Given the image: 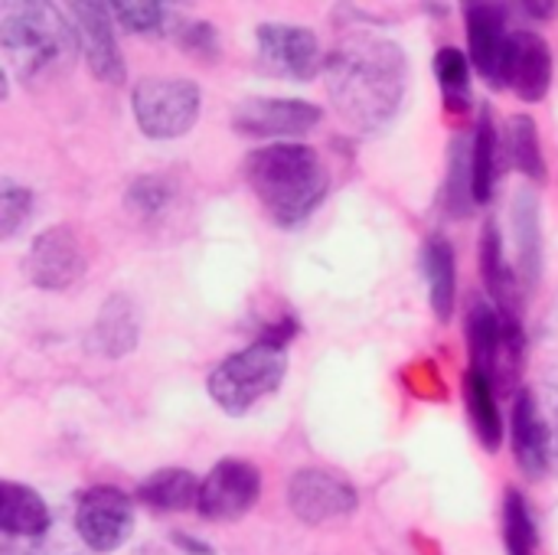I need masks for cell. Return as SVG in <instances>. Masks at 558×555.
<instances>
[{
	"label": "cell",
	"mask_w": 558,
	"mask_h": 555,
	"mask_svg": "<svg viewBox=\"0 0 558 555\" xmlns=\"http://www.w3.org/2000/svg\"><path fill=\"white\" fill-rule=\"evenodd\" d=\"M471 160H474V200L487 206L500 186L507 164V134H500L490 105H481V114L471 131Z\"/></svg>",
	"instance_id": "obj_22"
},
{
	"label": "cell",
	"mask_w": 558,
	"mask_h": 555,
	"mask_svg": "<svg viewBox=\"0 0 558 555\" xmlns=\"http://www.w3.org/2000/svg\"><path fill=\"white\" fill-rule=\"evenodd\" d=\"M33 216V190L13 177H0V239H16Z\"/></svg>",
	"instance_id": "obj_32"
},
{
	"label": "cell",
	"mask_w": 558,
	"mask_h": 555,
	"mask_svg": "<svg viewBox=\"0 0 558 555\" xmlns=\"http://www.w3.org/2000/svg\"><path fill=\"white\" fill-rule=\"evenodd\" d=\"M553 399L556 402H549V419H553V432H556V461H558V393L553 389Z\"/></svg>",
	"instance_id": "obj_37"
},
{
	"label": "cell",
	"mask_w": 558,
	"mask_h": 555,
	"mask_svg": "<svg viewBox=\"0 0 558 555\" xmlns=\"http://www.w3.org/2000/svg\"><path fill=\"white\" fill-rule=\"evenodd\" d=\"M255 49L258 65L268 75L291 82H311L317 72H324L327 62L317 33L301 23H262L255 29Z\"/></svg>",
	"instance_id": "obj_12"
},
{
	"label": "cell",
	"mask_w": 558,
	"mask_h": 555,
	"mask_svg": "<svg viewBox=\"0 0 558 555\" xmlns=\"http://www.w3.org/2000/svg\"><path fill=\"white\" fill-rule=\"evenodd\" d=\"M520 10L533 20H556L558 0H526V3H520Z\"/></svg>",
	"instance_id": "obj_35"
},
{
	"label": "cell",
	"mask_w": 558,
	"mask_h": 555,
	"mask_svg": "<svg viewBox=\"0 0 558 555\" xmlns=\"http://www.w3.org/2000/svg\"><path fill=\"white\" fill-rule=\"evenodd\" d=\"M356 487L330 468H301L288 481V510L314 530L343 523L356 514Z\"/></svg>",
	"instance_id": "obj_10"
},
{
	"label": "cell",
	"mask_w": 558,
	"mask_h": 555,
	"mask_svg": "<svg viewBox=\"0 0 558 555\" xmlns=\"http://www.w3.org/2000/svg\"><path fill=\"white\" fill-rule=\"evenodd\" d=\"M301 334V321L294 317V314H281V317H275V321H268L262 330H258V343H268V347H275V350H288L291 347V340Z\"/></svg>",
	"instance_id": "obj_33"
},
{
	"label": "cell",
	"mask_w": 558,
	"mask_h": 555,
	"mask_svg": "<svg viewBox=\"0 0 558 555\" xmlns=\"http://www.w3.org/2000/svg\"><path fill=\"white\" fill-rule=\"evenodd\" d=\"M134 504L131 494L111 484L85 487L75 497V536L98 555L118 553L134 536Z\"/></svg>",
	"instance_id": "obj_8"
},
{
	"label": "cell",
	"mask_w": 558,
	"mask_h": 555,
	"mask_svg": "<svg viewBox=\"0 0 558 555\" xmlns=\"http://www.w3.org/2000/svg\"><path fill=\"white\" fill-rule=\"evenodd\" d=\"M173 43L183 56H190L193 62L203 65H216L222 59V36L216 29V23L209 20H196V16H183L173 23Z\"/></svg>",
	"instance_id": "obj_30"
},
{
	"label": "cell",
	"mask_w": 558,
	"mask_h": 555,
	"mask_svg": "<svg viewBox=\"0 0 558 555\" xmlns=\"http://www.w3.org/2000/svg\"><path fill=\"white\" fill-rule=\"evenodd\" d=\"M510 445H513L517 468L530 481H543L549 474L556 458V432H553V419L546 415L533 389L517 393L513 415H510Z\"/></svg>",
	"instance_id": "obj_15"
},
{
	"label": "cell",
	"mask_w": 558,
	"mask_h": 555,
	"mask_svg": "<svg viewBox=\"0 0 558 555\" xmlns=\"http://www.w3.org/2000/svg\"><path fill=\"white\" fill-rule=\"evenodd\" d=\"M88 268L82 239L72 226H46L33 236L23 255V275L39 291H65L82 281Z\"/></svg>",
	"instance_id": "obj_13"
},
{
	"label": "cell",
	"mask_w": 558,
	"mask_h": 555,
	"mask_svg": "<svg viewBox=\"0 0 558 555\" xmlns=\"http://www.w3.org/2000/svg\"><path fill=\"white\" fill-rule=\"evenodd\" d=\"M504 546L507 555H539V530L530 510V500L520 491H507L504 497Z\"/></svg>",
	"instance_id": "obj_28"
},
{
	"label": "cell",
	"mask_w": 558,
	"mask_h": 555,
	"mask_svg": "<svg viewBox=\"0 0 558 555\" xmlns=\"http://www.w3.org/2000/svg\"><path fill=\"white\" fill-rule=\"evenodd\" d=\"M284 379H288V353L252 340L245 350L229 353L206 376V393L226 415L242 419L268 396H275L284 386Z\"/></svg>",
	"instance_id": "obj_5"
},
{
	"label": "cell",
	"mask_w": 558,
	"mask_h": 555,
	"mask_svg": "<svg viewBox=\"0 0 558 555\" xmlns=\"http://www.w3.org/2000/svg\"><path fill=\"white\" fill-rule=\"evenodd\" d=\"M242 177L265 209V216L281 229H298L307 222L330 193V170L311 144L281 141L262 144L245 154Z\"/></svg>",
	"instance_id": "obj_2"
},
{
	"label": "cell",
	"mask_w": 558,
	"mask_h": 555,
	"mask_svg": "<svg viewBox=\"0 0 558 555\" xmlns=\"http://www.w3.org/2000/svg\"><path fill=\"white\" fill-rule=\"evenodd\" d=\"M418 268L428 288V304L438 324H448L454 317L458 304V255L445 232H432L422 245Z\"/></svg>",
	"instance_id": "obj_20"
},
{
	"label": "cell",
	"mask_w": 558,
	"mask_h": 555,
	"mask_svg": "<svg viewBox=\"0 0 558 555\" xmlns=\"http://www.w3.org/2000/svg\"><path fill=\"white\" fill-rule=\"evenodd\" d=\"M497 399H500L497 383L490 376H484V373H477V370L468 366V373H464V409H468V422H471L481 448L490 451V455L500 451L504 435H507L504 412H500V402Z\"/></svg>",
	"instance_id": "obj_23"
},
{
	"label": "cell",
	"mask_w": 558,
	"mask_h": 555,
	"mask_svg": "<svg viewBox=\"0 0 558 555\" xmlns=\"http://www.w3.org/2000/svg\"><path fill=\"white\" fill-rule=\"evenodd\" d=\"M26 555H98L92 553L82 540H65V536H56V533H46L43 540L36 543H26Z\"/></svg>",
	"instance_id": "obj_34"
},
{
	"label": "cell",
	"mask_w": 558,
	"mask_h": 555,
	"mask_svg": "<svg viewBox=\"0 0 558 555\" xmlns=\"http://www.w3.org/2000/svg\"><path fill=\"white\" fill-rule=\"evenodd\" d=\"M327 98L333 111L360 134L386 131L409 92L405 49L379 33H353L327 52Z\"/></svg>",
	"instance_id": "obj_1"
},
{
	"label": "cell",
	"mask_w": 558,
	"mask_h": 555,
	"mask_svg": "<svg viewBox=\"0 0 558 555\" xmlns=\"http://www.w3.org/2000/svg\"><path fill=\"white\" fill-rule=\"evenodd\" d=\"M65 16L78 46V56L85 62V69L92 72L95 82L101 85H124L128 82V65H124V52L121 43L114 36V13L111 3H98V0H78V3H65Z\"/></svg>",
	"instance_id": "obj_7"
},
{
	"label": "cell",
	"mask_w": 558,
	"mask_h": 555,
	"mask_svg": "<svg viewBox=\"0 0 558 555\" xmlns=\"http://www.w3.org/2000/svg\"><path fill=\"white\" fill-rule=\"evenodd\" d=\"M474 200V160H471V131H458L448 147V167L441 183V209L451 219H468Z\"/></svg>",
	"instance_id": "obj_25"
},
{
	"label": "cell",
	"mask_w": 558,
	"mask_h": 555,
	"mask_svg": "<svg viewBox=\"0 0 558 555\" xmlns=\"http://www.w3.org/2000/svg\"><path fill=\"white\" fill-rule=\"evenodd\" d=\"M114 23L134 36H163L170 26V3L157 0H111Z\"/></svg>",
	"instance_id": "obj_31"
},
{
	"label": "cell",
	"mask_w": 558,
	"mask_h": 555,
	"mask_svg": "<svg viewBox=\"0 0 558 555\" xmlns=\"http://www.w3.org/2000/svg\"><path fill=\"white\" fill-rule=\"evenodd\" d=\"M324 121V108L307 98H271L255 95L242 98L232 108V128L252 141H301Z\"/></svg>",
	"instance_id": "obj_9"
},
{
	"label": "cell",
	"mask_w": 558,
	"mask_h": 555,
	"mask_svg": "<svg viewBox=\"0 0 558 555\" xmlns=\"http://www.w3.org/2000/svg\"><path fill=\"white\" fill-rule=\"evenodd\" d=\"M173 543H177L180 550H186L190 555H213V546H209V543H199V540L183 536V533H173Z\"/></svg>",
	"instance_id": "obj_36"
},
{
	"label": "cell",
	"mask_w": 558,
	"mask_h": 555,
	"mask_svg": "<svg viewBox=\"0 0 558 555\" xmlns=\"http://www.w3.org/2000/svg\"><path fill=\"white\" fill-rule=\"evenodd\" d=\"M510 229L517 245V275L523 291H533L546 268V232H543V203L533 186H523L510 200Z\"/></svg>",
	"instance_id": "obj_17"
},
{
	"label": "cell",
	"mask_w": 558,
	"mask_h": 555,
	"mask_svg": "<svg viewBox=\"0 0 558 555\" xmlns=\"http://www.w3.org/2000/svg\"><path fill=\"white\" fill-rule=\"evenodd\" d=\"M464 10V29H468V56L477 75L490 88H507V52H510V7L490 3V0H471Z\"/></svg>",
	"instance_id": "obj_14"
},
{
	"label": "cell",
	"mask_w": 558,
	"mask_h": 555,
	"mask_svg": "<svg viewBox=\"0 0 558 555\" xmlns=\"http://www.w3.org/2000/svg\"><path fill=\"white\" fill-rule=\"evenodd\" d=\"M0 49L10 79L29 88L65 72L72 56H78L69 16L43 0L7 7L0 20Z\"/></svg>",
	"instance_id": "obj_3"
},
{
	"label": "cell",
	"mask_w": 558,
	"mask_h": 555,
	"mask_svg": "<svg viewBox=\"0 0 558 555\" xmlns=\"http://www.w3.org/2000/svg\"><path fill=\"white\" fill-rule=\"evenodd\" d=\"M131 108L144 137L177 141L199 121L203 92L183 75H144L131 88Z\"/></svg>",
	"instance_id": "obj_6"
},
{
	"label": "cell",
	"mask_w": 558,
	"mask_h": 555,
	"mask_svg": "<svg viewBox=\"0 0 558 555\" xmlns=\"http://www.w3.org/2000/svg\"><path fill=\"white\" fill-rule=\"evenodd\" d=\"M441 101L451 114H464L471 108V56L458 46H441L432 59Z\"/></svg>",
	"instance_id": "obj_27"
},
{
	"label": "cell",
	"mask_w": 558,
	"mask_h": 555,
	"mask_svg": "<svg viewBox=\"0 0 558 555\" xmlns=\"http://www.w3.org/2000/svg\"><path fill=\"white\" fill-rule=\"evenodd\" d=\"M262 497V471L242 458H222L199 484L196 514L209 523H239Z\"/></svg>",
	"instance_id": "obj_11"
},
{
	"label": "cell",
	"mask_w": 558,
	"mask_h": 555,
	"mask_svg": "<svg viewBox=\"0 0 558 555\" xmlns=\"http://www.w3.org/2000/svg\"><path fill=\"white\" fill-rule=\"evenodd\" d=\"M173 196H177V186H173L170 177H163V173H141L124 190V209L147 222V219L163 216L170 209Z\"/></svg>",
	"instance_id": "obj_29"
},
{
	"label": "cell",
	"mask_w": 558,
	"mask_h": 555,
	"mask_svg": "<svg viewBox=\"0 0 558 555\" xmlns=\"http://www.w3.org/2000/svg\"><path fill=\"white\" fill-rule=\"evenodd\" d=\"M507 160L533 183L543 186L549 180V164L539 137V124L533 114H513L507 121Z\"/></svg>",
	"instance_id": "obj_26"
},
{
	"label": "cell",
	"mask_w": 558,
	"mask_h": 555,
	"mask_svg": "<svg viewBox=\"0 0 558 555\" xmlns=\"http://www.w3.org/2000/svg\"><path fill=\"white\" fill-rule=\"evenodd\" d=\"M553 75H556L553 46L533 29H517L507 52V88H513L517 98L536 105L549 95Z\"/></svg>",
	"instance_id": "obj_16"
},
{
	"label": "cell",
	"mask_w": 558,
	"mask_h": 555,
	"mask_svg": "<svg viewBox=\"0 0 558 555\" xmlns=\"http://www.w3.org/2000/svg\"><path fill=\"white\" fill-rule=\"evenodd\" d=\"M52 530V514L49 504L26 484L20 481H3L0 484V533L7 543L23 540L36 543Z\"/></svg>",
	"instance_id": "obj_21"
},
{
	"label": "cell",
	"mask_w": 558,
	"mask_h": 555,
	"mask_svg": "<svg viewBox=\"0 0 558 555\" xmlns=\"http://www.w3.org/2000/svg\"><path fill=\"white\" fill-rule=\"evenodd\" d=\"M199 484H203V478H196L186 468H160L137 484L134 500L154 514H183V510L196 507Z\"/></svg>",
	"instance_id": "obj_24"
},
{
	"label": "cell",
	"mask_w": 558,
	"mask_h": 555,
	"mask_svg": "<svg viewBox=\"0 0 558 555\" xmlns=\"http://www.w3.org/2000/svg\"><path fill=\"white\" fill-rule=\"evenodd\" d=\"M471 370L490 376L500 393H513L526 366V327L520 314H504L490 298L474 294L464 317Z\"/></svg>",
	"instance_id": "obj_4"
},
{
	"label": "cell",
	"mask_w": 558,
	"mask_h": 555,
	"mask_svg": "<svg viewBox=\"0 0 558 555\" xmlns=\"http://www.w3.org/2000/svg\"><path fill=\"white\" fill-rule=\"evenodd\" d=\"M481 275L487 298L504 311V314H520L523 307V281L517 275V265L507 258L504 232L497 219H487L481 229Z\"/></svg>",
	"instance_id": "obj_19"
},
{
	"label": "cell",
	"mask_w": 558,
	"mask_h": 555,
	"mask_svg": "<svg viewBox=\"0 0 558 555\" xmlns=\"http://www.w3.org/2000/svg\"><path fill=\"white\" fill-rule=\"evenodd\" d=\"M141 343V314L137 304L128 294H111L88 330V350H95L105 360H121L134 353Z\"/></svg>",
	"instance_id": "obj_18"
}]
</instances>
